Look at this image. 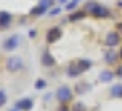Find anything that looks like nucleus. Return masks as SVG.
Listing matches in <instances>:
<instances>
[{
    "label": "nucleus",
    "mask_w": 122,
    "mask_h": 111,
    "mask_svg": "<svg viewBox=\"0 0 122 111\" xmlns=\"http://www.w3.org/2000/svg\"><path fill=\"white\" fill-rule=\"evenodd\" d=\"M55 96H57V99H59L62 104H67L69 101H72V96H74V93H72V89H70L69 86H60V88L57 89Z\"/></svg>",
    "instance_id": "1"
},
{
    "label": "nucleus",
    "mask_w": 122,
    "mask_h": 111,
    "mask_svg": "<svg viewBox=\"0 0 122 111\" xmlns=\"http://www.w3.org/2000/svg\"><path fill=\"white\" fill-rule=\"evenodd\" d=\"M22 67H24V61H22L20 57L14 56V57H9V59H7V69H9L10 72H17V71H20Z\"/></svg>",
    "instance_id": "2"
},
{
    "label": "nucleus",
    "mask_w": 122,
    "mask_h": 111,
    "mask_svg": "<svg viewBox=\"0 0 122 111\" xmlns=\"http://www.w3.org/2000/svg\"><path fill=\"white\" fill-rule=\"evenodd\" d=\"M119 42H120V34H119V32H109V34L105 35V46H107L109 49L119 46Z\"/></svg>",
    "instance_id": "3"
},
{
    "label": "nucleus",
    "mask_w": 122,
    "mask_h": 111,
    "mask_svg": "<svg viewBox=\"0 0 122 111\" xmlns=\"http://www.w3.org/2000/svg\"><path fill=\"white\" fill-rule=\"evenodd\" d=\"M19 42H20V39H19V35H10V37H7L5 41H4V49L5 51H14V49H17L19 47Z\"/></svg>",
    "instance_id": "4"
},
{
    "label": "nucleus",
    "mask_w": 122,
    "mask_h": 111,
    "mask_svg": "<svg viewBox=\"0 0 122 111\" xmlns=\"http://www.w3.org/2000/svg\"><path fill=\"white\" fill-rule=\"evenodd\" d=\"M94 17H99V19H105V17H109L110 15V12H109V9L107 7H104V5H100V4H97V7L90 12Z\"/></svg>",
    "instance_id": "5"
},
{
    "label": "nucleus",
    "mask_w": 122,
    "mask_h": 111,
    "mask_svg": "<svg viewBox=\"0 0 122 111\" xmlns=\"http://www.w3.org/2000/svg\"><path fill=\"white\" fill-rule=\"evenodd\" d=\"M60 35H62V30L59 27H52L47 32V42H55V41L60 39Z\"/></svg>",
    "instance_id": "6"
},
{
    "label": "nucleus",
    "mask_w": 122,
    "mask_h": 111,
    "mask_svg": "<svg viewBox=\"0 0 122 111\" xmlns=\"http://www.w3.org/2000/svg\"><path fill=\"white\" fill-rule=\"evenodd\" d=\"M19 109H22V111H29V109H32V106H34V101L30 99V98H22V99H19L17 101V104H15Z\"/></svg>",
    "instance_id": "7"
},
{
    "label": "nucleus",
    "mask_w": 122,
    "mask_h": 111,
    "mask_svg": "<svg viewBox=\"0 0 122 111\" xmlns=\"http://www.w3.org/2000/svg\"><path fill=\"white\" fill-rule=\"evenodd\" d=\"M10 24H12V14H9V12H0V27H2V29H7Z\"/></svg>",
    "instance_id": "8"
},
{
    "label": "nucleus",
    "mask_w": 122,
    "mask_h": 111,
    "mask_svg": "<svg viewBox=\"0 0 122 111\" xmlns=\"http://www.w3.org/2000/svg\"><path fill=\"white\" fill-rule=\"evenodd\" d=\"M67 74H69L70 77H77V76H80V74H82V72H80V69H79V66H77V62L69 64V67H67Z\"/></svg>",
    "instance_id": "9"
},
{
    "label": "nucleus",
    "mask_w": 122,
    "mask_h": 111,
    "mask_svg": "<svg viewBox=\"0 0 122 111\" xmlns=\"http://www.w3.org/2000/svg\"><path fill=\"white\" fill-rule=\"evenodd\" d=\"M104 59H105V62H107V64H114V62L119 59V54H115L112 49H109V51L104 54Z\"/></svg>",
    "instance_id": "10"
},
{
    "label": "nucleus",
    "mask_w": 122,
    "mask_h": 111,
    "mask_svg": "<svg viewBox=\"0 0 122 111\" xmlns=\"http://www.w3.org/2000/svg\"><path fill=\"white\" fill-rule=\"evenodd\" d=\"M42 64H44V66H47V67L54 66V64H55L54 56H52L50 52H44V54H42Z\"/></svg>",
    "instance_id": "11"
},
{
    "label": "nucleus",
    "mask_w": 122,
    "mask_h": 111,
    "mask_svg": "<svg viewBox=\"0 0 122 111\" xmlns=\"http://www.w3.org/2000/svg\"><path fill=\"white\" fill-rule=\"evenodd\" d=\"M75 62H77V66H79L80 72H85L87 69H90V67H92V61H89V59H79V61H75Z\"/></svg>",
    "instance_id": "12"
},
{
    "label": "nucleus",
    "mask_w": 122,
    "mask_h": 111,
    "mask_svg": "<svg viewBox=\"0 0 122 111\" xmlns=\"http://www.w3.org/2000/svg\"><path fill=\"white\" fill-rule=\"evenodd\" d=\"M114 72H110V71H102L100 72V76H99V79L102 81V82H110L112 79H114Z\"/></svg>",
    "instance_id": "13"
},
{
    "label": "nucleus",
    "mask_w": 122,
    "mask_h": 111,
    "mask_svg": "<svg viewBox=\"0 0 122 111\" xmlns=\"http://www.w3.org/2000/svg\"><path fill=\"white\" fill-rule=\"evenodd\" d=\"M110 96L112 98H122V84H114L110 88Z\"/></svg>",
    "instance_id": "14"
},
{
    "label": "nucleus",
    "mask_w": 122,
    "mask_h": 111,
    "mask_svg": "<svg viewBox=\"0 0 122 111\" xmlns=\"http://www.w3.org/2000/svg\"><path fill=\"white\" fill-rule=\"evenodd\" d=\"M84 17H85V12H74V14L69 15V20L70 22H77V20H82Z\"/></svg>",
    "instance_id": "15"
},
{
    "label": "nucleus",
    "mask_w": 122,
    "mask_h": 111,
    "mask_svg": "<svg viewBox=\"0 0 122 111\" xmlns=\"http://www.w3.org/2000/svg\"><path fill=\"white\" fill-rule=\"evenodd\" d=\"M45 12H47V9H45V7H42L40 4L30 10V14H32V15H42V14H45Z\"/></svg>",
    "instance_id": "16"
},
{
    "label": "nucleus",
    "mask_w": 122,
    "mask_h": 111,
    "mask_svg": "<svg viewBox=\"0 0 122 111\" xmlns=\"http://www.w3.org/2000/svg\"><path fill=\"white\" fill-rule=\"evenodd\" d=\"M45 86H47L45 79H37L35 81V89H45Z\"/></svg>",
    "instance_id": "17"
},
{
    "label": "nucleus",
    "mask_w": 122,
    "mask_h": 111,
    "mask_svg": "<svg viewBox=\"0 0 122 111\" xmlns=\"http://www.w3.org/2000/svg\"><path fill=\"white\" fill-rule=\"evenodd\" d=\"M42 7H45L47 10H50V7L54 5V0H40V2H39Z\"/></svg>",
    "instance_id": "18"
},
{
    "label": "nucleus",
    "mask_w": 122,
    "mask_h": 111,
    "mask_svg": "<svg viewBox=\"0 0 122 111\" xmlns=\"http://www.w3.org/2000/svg\"><path fill=\"white\" fill-rule=\"evenodd\" d=\"M95 7H97V2H87V4H85V12H89V14H90Z\"/></svg>",
    "instance_id": "19"
},
{
    "label": "nucleus",
    "mask_w": 122,
    "mask_h": 111,
    "mask_svg": "<svg viewBox=\"0 0 122 111\" xmlns=\"http://www.w3.org/2000/svg\"><path fill=\"white\" fill-rule=\"evenodd\" d=\"M5 103H7V94H5L2 89H0V108L5 106Z\"/></svg>",
    "instance_id": "20"
},
{
    "label": "nucleus",
    "mask_w": 122,
    "mask_h": 111,
    "mask_svg": "<svg viewBox=\"0 0 122 111\" xmlns=\"http://www.w3.org/2000/svg\"><path fill=\"white\" fill-rule=\"evenodd\" d=\"M60 12H62V9H60V7H55V9H50V10H49V15H50V17H55V15H59Z\"/></svg>",
    "instance_id": "21"
},
{
    "label": "nucleus",
    "mask_w": 122,
    "mask_h": 111,
    "mask_svg": "<svg viewBox=\"0 0 122 111\" xmlns=\"http://www.w3.org/2000/svg\"><path fill=\"white\" fill-rule=\"evenodd\" d=\"M75 7H77V2H74V0H72V2H69V4L65 5V9H67V10H74Z\"/></svg>",
    "instance_id": "22"
},
{
    "label": "nucleus",
    "mask_w": 122,
    "mask_h": 111,
    "mask_svg": "<svg viewBox=\"0 0 122 111\" xmlns=\"http://www.w3.org/2000/svg\"><path fill=\"white\" fill-rule=\"evenodd\" d=\"M74 111H85V106H84L82 103H77V104L74 106Z\"/></svg>",
    "instance_id": "23"
},
{
    "label": "nucleus",
    "mask_w": 122,
    "mask_h": 111,
    "mask_svg": "<svg viewBox=\"0 0 122 111\" xmlns=\"http://www.w3.org/2000/svg\"><path fill=\"white\" fill-rule=\"evenodd\" d=\"M29 35H30V37H32V39H34V37H35V35H37V32H35V30H34V29H32V30H30V32H29Z\"/></svg>",
    "instance_id": "24"
},
{
    "label": "nucleus",
    "mask_w": 122,
    "mask_h": 111,
    "mask_svg": "<svg viewBox=\"0 0 122 111\" xmlns=\"http://www.w3.org/2000/svg\"><path fill=\"white\" fill-rule=\"evenodd\" d=\"M115 76H119V77H122V66H120V67L117 69V74H115Z\"/></svg>",
    "instance_id": "25"
},
{
    "label": "nucleus",
    "mask_w": 122,
    "mask_h": 111,
    "mask_svg": "<svg viewBox=\"0 0 122 111\" xmlns=\"http://www.w3.org/2000/svg\"><path fill=\"white\" fill-rule=\"evenodd\" d=\"M117 30H119V34H122V22L117 24Z\"/></svg>",
    "instance_id": "26"
},
{
    "label": "nucleus",
    "mask_w": 122,
    "mask_h": 111,
    "mask_svg": "<svg viewBox=\"0 0 122 111\" xmlns=\"http://www.w3.org/2000/svg\"><path fill=\"white\" fill-rule=\"evenodd\" d=\"M67 2H69V0H59V4H60V5H64V4L67 5Z\"/></svg>",
    "instance_id": "27"
},
{
    "label": "nucleus",
    "mask_w": 122,
    "mask_h": 111,
    "mask_svg": "<svg viewBox=\"0 0 122 111\" xmlns=\"http://www.w3.org/2000/svg\"><path fill=\"white\" fill-rule=\"evenodd\" d=\"M9 111H22V109H19L17 106H14V108H12V109H9Z\"/></svg>",
    "instance_id": "28"
},
{
    "label": "nucleus",
    "mask_w": 122,
    "mask_h": 111,
    "mask_svg": "<svg viewBox=\"0 0 122 111\" xmlns=\"http://www.w3.org/2000/svg\"><path fill=\"white\" fill-rule=\"evenodd\" d=\"M119 57L122 59V47H120V51H119Z\"/></svg>",
    "instance_id": "29"
},
{
    "label": "nucleus",
    "mask_w": 122,
    "mask_h": 111,
    "mask_svg": "<svg viewBox=\"0 0 122 111\" xmlns=\"http://www.w3.org/2000/svg\"><path fill=\"white\" fill-rule=\"evenodd\" d=\"M117 5H119V7H120V9H122V0H120V2H119V4H117Z\"/></svg>",
    "instance_id": "30"
},
{
    "label": "nucleus",
    "mask_w": 122,
    "mask_h": 111,
    "mask_svg": "<svg viewBox=\"0 0 122 111\" xmlns=\"http://www.w3.org/2000/svg\"><path fill=\"white\" fill-rule=\"evenodd\" d=\"M60 111H69V108H62V109H60Z\"/></svg>",
    "instance_id": "31"
},
{
    "label": "nucleus",
    "mask_w": 122,
    "mask_h": 111,
    "mask_svg": "<svg viewBox=\"0 0 122 111\" xmlns=\"http://www.w3.org/2000/svg\"><path fill=\"white\" fill-rule=\"evenodd\" d=\"M74 2H77V4H79V2H80V0H74Z\"/></svg>",
    "instance_id": "32"
}]
</instances>
